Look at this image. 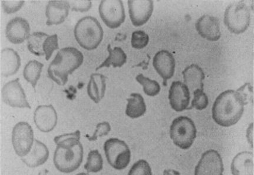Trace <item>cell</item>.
I'll list each match as a JSON object with an SVG mask.
<instances>
[{"instance_id": "obj_1", "label": "cell", "mask_w": 254, "mask_h": 175, "mask_svg": "<svg viewBox=\"0 0 254 175\" xmlns=\"http://www.w3.org/2000/svg\"><path fill=\"white\" fill-rule=\"evenodd\" d=\"M245 105L246 102L237 91L225 90L219 95L213 105V119L222 127L234 126L242 117Z\"/></svg>"}, {"instance_id": "obj_2", "label": "cell", "mask_w": 254, "mask_h": 175, "mask_svg": "<svg viewBox=\"0 0 254 175\" xmlns=\"http://www.w3.org/2000/svg\"><path fill=\"white\" fill-rule=\"evenodd\" d=\"M84 56L73 47L60 50L48 70V76L58 85L64 86L67 83L69 75L74 73L83 64Z\"/></svg>"}, {"instance_id": "obj_3", "label": "cell", "mask_w": 254, "mask_h": 175, "mask_svg": "<svg viewBox=\"0 0 254 175\" xmlns=\"http://www.w3.org/2000/svg\"><path fill=\"white\" fill-rule=\"evenodd\" d=\"M74 34L78 45L87 51L96 49L103 39V28L95 17L86 16L78 20Z\"/></svg>"}, {"instance_id": "obj_4", "label": "cell", "mask_w": 254, "mask_h": 175, "mask_svg": "<svg viewBox=\"0 0 254 175\" xmlns=\"http://www.w3.org/2000/svg\"><path fill=\"white\" fill-rule=\"evenodd\" d=\"M251 22V8L244 1L232 3L226 8L224 23L231 32L240 34L246 32Z\"/></svg>"}, {"instance_id": "obj_5", "label": "cell", "mask_w": 254, "mask_h": 175, "mask_svg": "<svg viewBox=\"0 0 254 175\" xmlns=\"http://www.w3.org/2000/svg\"><path fill=\"white\" fill-rule=\"evenodd\" d=\"M170 137L175 145L183 150L192 146L196 137L197 130L194 122L186 116L178 117L170 127Z\"/></svg>"}, {"instance_id": "obj_6", "label": "cell", "mask_w": 254, "mask_h": 175, "mask_svg": "<svg viewBox=\"0 0 254 175\" xmlns=\"http://www.w3.org/2000/svg\"><path fill=\"white\" fill-rule=\"evenodd\" d=\"M83 153L81 143L74 147L57 146L53 159L55 167L62 173H73L82 164Z\"/></svg>"}, {"instance_id": "obj_7", "label": "cell", "mask_w": 254, "mask_h": 175, "mask_svg": "<svg viewBox=\"0 0 254 175\" xmlns=\"http://www.w3.org/2000/svg\"><path fill=\"white\" fill-rule=\"evenodd\" d=\"M103 149L108 162L115 170L121 171L129 165L131 152L123 140L111 138L106 140Z\"/></svg>"}, {"instance_id": "obj_8", "label": "cell", "mask_w": 254, "mask_h": 175, "mask_svg": "<svg viewBox=\"0 0 254 175\" xmlns=\"http://www.w3.org/2000/svg\"><path fill=\"white\" fill-rule=\"evenodd\" d=\"M99 12L103 23L112 29L120 27L126 18L124 2L121 0H103Z\"/></svg>"}, {"instance_id": "obj_9", "label": "cell", "mask_w": 254, "mask_h": 175, "mask_svg": "<svg viewBox=\"0 0 254 175\" xmlns=\"http://www.w3.org/2000/svg\"><path fill=\"white\" fill-rule=\"evenodd\" d=\"M34 131L27 122H19L13 128L12 143L16 154L21 158L29 154L34 143Z\"/></svg>"}, {"instance_id": "obj_10", "label": "cell", "mask_w": 254, "mask_h": 175, "mask_svg": "<svg viewBox=\"0 0 254 175\" xmlns=\"http://www.w3.org/2000/svg\"><path fill=\"white\" fill-rule=\"evenodd\" d=\"M1 94L3 102L12 107L31 109L19 78L6 83L2 87Z\"/></svg>"}, {"instance_id": "obj_11", "label": "cell", "mask_w": 254, "mask_h": 175, "mask_svg": "<svg viewBox=\"0 0 254 175\" xmlns=\"http://www.w3.org/2000/svg\"><path fill=\"white\" fill-rule=\"evenodd\" d=\"M223 161L215 150H209L202 155L195 169V175H223Z\"/></svg>"}, {"instance_id": "obj_12", "label": "cell", "mask_w": 254, "mask_h": 175, "mask_svg": "<svg viewBox=\"0 0 254 175\" xmlns=\"http://www.w3.org/2000/svg\"><path fill=\"white\" fill-rule=\"evenodd\" d=\"M128 13L133 26L140 27L146 24L152 16L153 11V1L136 0L128 1Z\"/></svg>"}, {"instance_id": "obj_13", "label": "cell", "mask_w": 254, "mask_h": 175, "mask_svg": "<svg viewBox=\"0 0 254 175\" xmlns=\"http://www.w3.org/2000/svg\"><path fill=\"white\" fill-rule=\"evenodd\" d=\"M58 114L52 105H39L34 113V121L37 129L43 133L54 130L58 124Z\"/></svg>"}, {"instance_id": "obj_14", "label": "cell", "mask_w": 254, "mask_h": 175, "mask_svg": "<svg viewBox=\"0 0 254 175\" xmlns=\"http://www.w3.org/2000/svg\"><path fill=\"white\" fill-rule=\"evenodd\" d=\"M30 26L26 19L19 17L12 18L6 26V37L12 44H21L29 39Z\"/></svg>"}, {"instance_id": "obj_15", "label": "cell", "mask_w": 254, "mask_h": 175, "mask_svg": "<svg viewBox=\"0 0 254 175\" xmlns=\"http://www.w3.org/2000/svg\"><path fill=\"white\" fill-rule=\"evenodd\" d=\"M169 99L174 110L177 112L186 110L190 99L189 88L186 84L180 81L172 83L169 90Z\"/></svg>"}, {"instance_id": "obj_16", "label": "cell", "mask_w": 254, "mask_h": 175, "mask_svg": "<svg viewBox=\"0 0 254 175\" xmlns=\"http://www.w3.org/2000/svg\"><path fill=\"white\" fill-rule=\"evenodd\" d=\"M155 70L164 80V86L173 77L175 71V59L170 52L162 50L157 52L153 59Z\"/></svg>"}, {"instance_id": "obj_17", "label": "cell", "mask_w": 254, "mask_h": 175, "mask_svg": "<svg viewBox=\"0 0 254 175\" xmlns=\"http://www.w3.org/2000/svg\"><path fill=\"white\" fill-rule=\"evenodd\" d=\"M195 27L200 35L209 41H218L221 38L220 23L218 18L203 15L197 20Z\"/></svg>"}, {"instance_id": "obj_18", "label": "cell", "mask_w": 254, "mask_h": 175, "mask_svg": "<svg viewBox=\"0 0 254 175\" xmlns=\"http://www.w3.org/2000/svg\"><path fill=\"white\" fill-rule=\"evenodd\" d=\"M70 6L68 1H50L46 6V24L49 26L64 23Z\"/></svg>"}, {"instance_id": "obj_19", "label": "cell", "mask_w": 254, "mask_h": 175, "mask_svg": "<svg viewBox=\"0 0 254 175\" xmlns=\"http://www.w3.org/2000/svg\"><path fill=\"white\" fill-rule=\"evenodd\" d=\"M21 67V58L17 52L11 48H5L1 52V76L9 77L17 73Z\"/></svg>"}, {"instance_id": "obj_20", "label": "cell", "mask_w": 254, "mask_h": 175, "mask_svg": "<svg viewBox=\"0 0 254 175\" xmlns=\"http://www.w3.org/2000/svg\"><path fill=\"white\" fill-rule=\"evenodd\" d=\"M233 175H254V154L242 152L235 156L231 165Z\"/></svg>"}, {"instance_id": "obj_21", "label": "cell", "mask_w": 254, "mask_h": 175, "mask_svg": "<svg viewBox=\"0 0 254 175\" xmlns=\"http://www.w3.org/2000/svg\"><path fill=\"white\" fill-rule=\"evenodd\" d=\"M49 158V151L45 144L35 140L32 150L29 154L21 158L28 167L36 168L45 164Z\"/></svg>"}, {"instance_id": "obj_22", "label": "cell", "mask_w": 254, "mask_h": 175, "mask_svg": "<svg viewBox=\"0 0 254 175\" xmlns=\"http://www.w3.org/2000/svg\"><path fill=\"white\" fill-rule=\"evenodd\" d=\"M184 83L192 91L197 89H203V81L205 75L202 69L198 65L188 66L183 72Z\"/></svg>"}, {"instance_id": "obj_23", "label": "cell", "mask_w": 254, "mask_h": 175, "mask_svg": "<svg viewBox=\"0 0 254 175\" xmlns=\"http://www.w3.org/2000/svg\"><path fill=\"white\" fill-rule=\"evenodd\" d=\"M106 78L102 74L95 73L91 75L87 94L93 102L98 104L104 97L106 89Z\"/></svg>"}, {"instance_id": "obj_24", "label": "cell", "mask_w": 254, "mask_h": 175, "mask_svg": "<svg viewBox=\"0 0 254 175\" xmlns=\"http://www.w3.org/2000/svg\"><path fill=\"white\" fill-rule=\"evenodd\" d=\"M126 114L131 118H137L143 116L146 111L145 100L142 95L138 93H132L130 98L127 99Z\"/></svg>"}, {"instance_id": "obj_25", "label": "cell", "mask_w": 254, "mask_h": 175, "mask_svg": "<svg viewBox=\"0 0 254 175\" xmlns=\"http://www.w3.org/2000/svg\"><path fill=\"white\" fill-rule=\"evenodd\" d=\"M109 56L103 63L96 68V71L103 68H109L112 66L114 68H121L127 63V56L121 47L111 48V44L108 45Z\"/></svg>"}, {"instance_id": "obj_26", "label": "cell", "mask_w": 254, "mask_h": 175, "mask_svg": "<svg viewBox=\"0 0 254 175\" xmlns=\"http://www.w3.org/2000/svg\"><path fill=\"white\" fill-rule=\"evenodd\" d=\"M44 65L36 60L30 61L25 66L23 77L28 83L31 84L34 89H36L37 82L42 73Z\"/></svg>"}, {"instance_id": "obj_27", "label": "cell", "mask_w": 254, "mask_h": 175, "mask_svg": "<svg viewBox=\"0 0 254 175\" xmlns=\"http://www.w3.org/2000/svg\"><path fill=\"white\" fill-rule=\"evenodd\" d=\"M49 34L43 32H34L30 34L27 40V48L31 54L37 56L45 55L43 44Z\"/></svg>"}, {"instance_id": "obj_28", "label": "cell", "mask_w": 254, "mask_h": 175, "mask_svg": "<svg viewBox=\"0 0 254 175\" xmlns=\"http://www.w3.org/2000/svg\"><path fill=\"white\" fill-rule=\"evenodd\" d=\"M103 168V161L98 150H93L89 153L84 169L88 173H97L101 171Z\"/></svg>"}, {"instance_id": "obj_29", "label": "cell", "mask_w": 254, "mask_h": 175, "mask_svg": "<svg viewBox=\"0 0 254 175\" xmlns=\"http://www.w3.org/2000/svg\"><path fill=\"white\" fill-rule=\"evenodd\" d=\"M136 80L143 86V91L147 95L154 96L161 91V86L158 82L144 76L142 74L138 75L136 77Z\"/></svg>"}, {"instance_id": "obj_30", "label": "cell", "mask_w": 254, "mask_h": 175, "mask_svg": "<svg viewBox=\"0 0 254 175\" xmlns=\"http://www.w3.org/2000/svg\"><path fill=\"white\" fill-rule=\"evenodd\" d=\"M80 131L77 130L73 133L62 134L56 136L54 139L55 144L60 147H74L79 145Z\"/></svg>"}, {"instance_id": "obj_31", "label": "cell", "mask_w": 254, "mask_h": 175, "mask_svg": "<svg viewBox=\"0 0 254 175\" xmlns=\"http://www.w3.org/2000/svg\"><path fill=\"white\" fill-rule=\"evenodd\" d=\"M149 41V36L143 31H135L131 35V45L134 49H142L145 48L148 45Z\"/></svg>"}, {"instance_id": "obj_32", "label": "cell", "mask_w": 254, "mask_h": 175, "mask_svg": "<svg viewBox=\"0 0 254 175\" xmlns=\"http://www.w3.org/2000/svg\"><path fill=\"white\" fill-rule=\"evenodd\" d=\"M194 98L192 107L197 110H203L208 107L209 99L208 96L203 92V89H197L193 91Z\"/></svg>"}, {"instance_id": "obj_33", "label": "cell", "mask_w": 254, "mask_h": 175, "mask_svg": "<svg viewBox=\"0 0 254 175\" xmlns=\"http://www.w3.org/2000/svg\"><path fill=\"white\" fill-rule=\"evenodd\" d=\"M128 175H153L152 169L148 162L140 159L131 167Z\"/></svg>"}, {"instance_id": "obj_34", "label": "cell", "mask_w": 254, "mask_h": 175, "mask_svg": "<svg viewBox=\"0 0 254 175\" xmlns=\"http://www.w3.org/2000/svg\"><path fill=\"white\" fill-rule=\"evenodd\" d=\"M59 48L58 36L57 34H55L47 37L43 44V51L46 55V60L49 61L51 58L53 53Z\"/></svg>"}, {"instance_id": "obj_35", "label": "cell", "mask_w": 254, "mask_h": 175, "mask_svg": "<svg viewBox=\"0 0 254 175\" xmlns=\"http://www.w3.org/2000/svg\"><path fill=\"white\" fill-rule=\"evenodd\" d=\"M111 131V125L107 121H103L96 125V131L92 136L90 137L87 134L86 137L90 142L96 141L99 137L107 136Z\"/></svg>"}, {"instance_id": "obj_36", "label": "cell", "mask_w": 254, "mask_h": 175, "mask_svg": "<svg viewBox=\"0 0 254 175\" xmlns=\"http://www.w3.org/2000/svg\"><path fill=\"white\" fill-rule=\"evenodd\" d=\"M24 4L23 1H3L2 7L6 14H10L19 11Z\"/></svg>"}, {"instance_id": "obj_37", "label": "cell", "mask_w": 254, "mask_h": 175, "mask_svg": "<svg viewBox=\"0 0 254 175\" xmlns=\"http://www.w3.org/2000/svg\"><path fill=\"white\" fill-rule=\"evenodd\" d=\"M72 11L78 12H87L92 8V2L91 1H81L74 0L68 1Z\"/></svg>"}, {"instance_id": "obj_38", "label": "cell", "mask_w": 254, "mask_h": 175, "mask_svg": "<svg viewBox=\"0 0 254 175\" xmlns=\"http://www.w3.org/2000/svg\"><path fill=\"white\" fill-rule=\"evenodd\" d=\"M251 88H252V87L251 86L250 84H246L237 90L241 96H242L246 104H248L249 100L252 99L251 96H253V88L251 89Z\"/></svg>"}, {"instance_id": "obj_39", "label": "cell", "mask_w": 254, "mask_h": 175, "mask_svg": "<svg viewBox=\"0 0 254 175\" xmlns=\"http://www.w3.org/2000/svg\"><path fill=\"white\" fill-rule=\"evenodd\" d=\"M254 129H253V123L250 125L249 129L247 130V137L248 141H249L250 145L252 146L253 148V137H254Z\"/></svg>"}, {"instance_id": "obj_40", "label": "cell", "mask_w": 254, "mask_h": 175, "mask_svg": "<svg viewBox=\"0 0 254 175\" xmlns=\"http://www.w3.org/2000/svg\"><path fill=\"white\" fill-rule=\"evenodd\" d=\"M163 175H181V173L173 170H165Z\"/></svg>"}, {"instance_id": "obj_41", "label": "cell", "mask_w": 254, "mask_h": 175, "mask_svg": "<svg viewBox=\"0 0 254 175\" xmlns=\"http://www.w3.org/2000/svg\"><path fill=\"white\" fill-rule=\"evenodd\" d=\"M38 175H50L49 171L47 170H44L40 171Z\"/></svg>"}, {"instance_id": "obj_42", "label": "cell", "mask_w": 254, "mask_h": 175, "mask_svg": "<svg viewBox=\"0 0 254 175\" xmlns=\"http://www.w3.org/2000/svg\"><path fill=\"white\" fill-rule=\"evenodd\" d=\"M76 175H89V174H85V173H80Z\"/></svg>"}]
</instances>
